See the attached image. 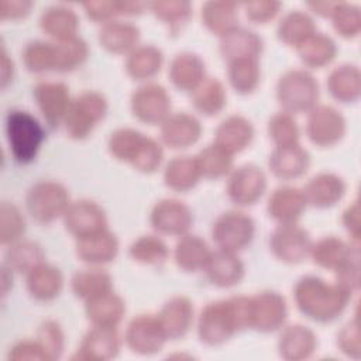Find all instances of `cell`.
<instances>
[{
	"mask_svg": "<svg viewBox=\"0 0 361 361\" xmlns=\"http://www.w3.org/2000/svg\"><path fill=\"white\" fill-rule=\"evenodd\" d=\"M345 180L333 172H319L305 185L303 195L307 206L317 209L331 207L345 195Z\"/></svg>",
	"mask_w": 361,
	"mask_h": 361,
	"instance_id": "24",
	"label": "cell"
},
{
	"mask_svg": "<svg viewBox=\"0 0 361 361\" xmlns=\"http://www.w3.org/2000/svg\"><path fill=\"white\" fill-rule=\"evenodd\" d=\"M312 237L298 223L279 224L269 235V248L275 258L285 264H299L309 257Z\"/></svg>",
	"mask_w": 361,
	"mask_h": 361,
	"instance_id": "13",
	"label": "cell"
},
{
	"mask_svg": "<svg viewBox=\"0 0 361 361\" xmlns=\"http://www.w3.org/2000/svg\"><path fill=\"white\" fill-rule=\"evenodd\" d=\"M44 259L45 254L42 247L31 240H18L8 244L4 254V265L13 272L24 275L42 264Z\"/></svg>",
	"mask_w": 361,
	"mask_h": 361,
	"instance_id": "42",
	"label": "cell"
},
{
	"mask_svg": "<svg viewBox=\"0 0 361 361\" xmlns=\"http://www.w3.org/2000/svg\"><path fill=\"white\" fill-rule=\"evenodd\" d=\"M8 360H38L49 361L42 345L35 340H21L16 343L8 351Z\"/></svg>",
	"mask_w": 361,
	"mask_h": 361,
	"instance_id": "59",
	"label": "cell"
},
{
	"mask_svg": "<svg viewBox=\"0 0 361 361\" xmlns=\"http://www.w3.org/2000/svg\"><path fill=\"white\" fill-rule=\"evenodd\" d=\"M168 340L183 338L193 323V305L186 296H172L157 314Z\"/></svg>",
	"mask_w": 361,
	"mask_h": 361,
	"instance_id": "26",
	"label": "cell"
},
{
	"mask_svg": "<svg viewBox=\"0 0 361 361\" xmlns=\"http://www.w3.org/2000/svg\"><path fill=\"white\" fill-rule=\"evenodd\" d=\"M307 207L303 190L295 186L276 188L267 203L268 216L278 224H292L303 216Z\"/></svg>",
	"mask_w": 361,
	"mask_h": 361,
	"instance_id": "22",
	"label": "cell"
},
{
	"mask_svg": "<svg viewBox=\"0 0 361 361\" xmlns=\"http://www.w3.org/2000/svg\"><path fill=\"white\" fill-rule=\"evenodd\" d=\"M336 283L350 293H355L360 288V250L355 251L340 268L334 271Z\"/></svg>",
	"mask_w": 361,
	"mask_h": 361,
	"instance_id": "56",
	"label": "cell"
},
{
	"mask_svg": "<svg viewBox=\"0 0 361 361\" xmlns=\"http://www.w3.org/2000/svg\"><path fill=\"white\" fill-rule=\"evenodd\" d=\"M350 292L316 275L299 278L293 286V299L299 312L317 323L336 320L351 300Z\"/></svg>",
	"mask_w": 361,
	"mask_h": 361,
	"instance_id": "2",
	"label": "cell"
},
{
	"mask_svg": "<svg viewBox=\"0 0 361 361\" xmlns=\"http://www.w3.org/2000/svg\"><path fill=\"white\" fill-rule=\"evenodd\" d=\"M152 228L161 234L183 235L193 224L190 207L178 199H162L157 202L149 214Z\"/></svg>",
	"mask_w": 361,
	"mask_h": 361,
	"instance_id": "18",
	"label": "cell"
},
{
	"mask_svg": "<svg viewBox=\"0 0 361 361\" xmlns=\"http://www.w3.org/2000/svg\"><path fill=\"white\" fill-rule=\"evenodd\" d=\"M327 90L340 103H355L361 94V73L357 65L343 63L327 78Z\"/></svg>",
	"mask_w": 361,
	"mask_h": 361,
	"instance_id": "36",
	"label": "cell"
},
{
	"mask_svg": "<svg viewBox=\"0 0 361 361\" xmlns=\"http://www.w3.org/2000/svg\"><path fill=\"white\" fill-rule=\"evenodd\" d=\"M71 289L76 298L86 302L94 296L113 290V278L107 271L99 267L80 269L73 274Z\"/></svg>",
	"mask_w": 361,
	"mask_h": 361,
	"instance_id": "41",
	"label": "cell"
},
{
	"mask_svg": "<svg viewBox=\"0 0 361 361\" xmlns=\"http://www.w3.org/2000/svg\"><path fill=\"white\" fill-rule=\"evenodd\" d=\"M152 14L171 27L185 24L192 14V4L185 0H159L148 4Z\"/></svg>",
	"mask_w": 361,
	"mask_h": 361,
	"instance_id": "53",
	"label": "cell"
},
{
	"mask_svg": "<svg viewBox=\"0 0 361 361\" xmlns=\"http://www.w3.org/2000/svg\"><path fill=\"white\" fill-rule=\"evenodd\" d=\"M6 137L14 161L25 165L35 159L45 140V130L30 111L13 109L6 116Z\"/></svg>",
	"mask_w": 361,
	"mask_h": 361,
	"instance_id": "4",
	"label": "cell"
},
{
	"mask_svg": "<svg viewBox=\"0 0 361 361\" xmlns=\"http://www.w3.org/2000/svg\"><path fill=\"white\" fill-rule=\"evenodd\" d=\"M128 255L138 264L161 265L168 259L169 250L164 240L158 235L145 234L130 244Z\"/></svg>",
	"mask_w": 361,
	"mask_h": 361,
	"instance_id": "49",
	"label": "cell"
},
{
	"mask_svg": "<svg viewBox=\"0 0 361 361\" xmlns=\"http://www.w3.org/2000/svg\"><path fill=\"white\" fill-rule=\"evenodd\" d=\"M65 228L75 237L80 238L107 228V216L104 209L89 199L71 202L62 216Z\"/></svg>",
	"mask_w": 361,
	"mask_h": 361,
	"instance_id": "16",
	"label": "cell"
},
{
	"mask_svg": "<svg viewBox=\"0 0 361 361\" xmlns=\"http://www.w3.org/2000/svg\"><path fill=\"white\" fill-rule=\"evenodd\" d=\"M267 190L265 172L254 165L244 164L234 168L227 180V196L237 206L255 204Z\"/></svg>",
	"mask_w": 361,
	"mask_h": 361,
	"instance_id": "14",
	"label": "cell"
},
{
	"mask_svg": "<svg viewBox=\"0 0 361 361\" xmlns=\"http://www.w3.org/2000/svg\"><path fill=\"white\" fill-rule=\"evenodd\" d=\"M97 41L102 48L111 54H130L140 41V28L128 21H109L102 24L97 32Z\"/></svg>",
	"mask_w": 361,
	"mask_h": 361,
	"instance_id": "31",
	"label": "cell"
},
{
	"mask_svg": "<svg viewBox=\"0 0 361 361\" xmlns=\"http://www.w3.org/2000/svg\"><path fill=\"white\" fill-rule=\"evenodd\" d=\"M358 250V241L347 243L336 235H327L312 244L309 257L317 267L334 272Z\"/></svg>",
	"mask_w": 361,
	"mask_h": 361,
	"instance_id": "30",
	"label": "cell"
},
{
	"mask_svg": "<svg viewBox=\"0 0 361 361\" xmlns=\"http://www.w3.org/2000/svg\"><path fill=\"white\" fill-rule=\"evenodd\" d=\"M317 348V336L307 326L295 323L283 326L278 338V354L286 361L310 358Z\"/></svg>",
	"mask_w": 361,
	"mask_h": 361,
	"instance_id": "21",
	"label": "cell"
},
{
	"mask_svg": "<svg viewBox=\"0 0 361 361\" xmlns=\"http://www.w3.org/2000/svg\"><path fill=\"white\" fill-rule=\"evenodd\" d=\"M164 54L152 45H138L126 58V72L134 80H148L154 78L162 68Z\"/></svg>",
	"mask_w": 361,
	"mask_h": 361,
	"instance_id": "37",
	"label": "cell"
},
{
	"mask_svg": "<svg viewBox=\"0 0 361 361\" xmlns=\"http://www.w3.org/2000/svg\"><path fill=\"white\" fill-rule=\"evenodd\" d=\"M190 102L196 111L206 117L219 114L227 103L224 85L217 78H204L203 82L190 93Z\"/></svg>",
	"mask_w": 361,
	"mask_h": 361,
	"instance_id": "40",
	"label": "cell"
},
{
	"mask_svg": "<svg viewBox=\"0 0 361 361\" xmlns=\"http://www.w3.org/2000/svg\"><path fill=\"white\" fill-rule=\"evenodd\" d=\"M237 8L233 1H206L202 6V21L210 32L221 37L237 27Z\"/></svg>",
	"mask_w": 361,
	"mask_h": 361,
	"instance_id": "44",
	"label": "cell"
},
{
	"mask_svg": "<svg viewBox=\"0 0 361 361\" xmlns=\"http://www.w3.org/2000/svg\"><path fill=\"white\" fill-rule=\"evenodd\" d=\"M69 204L68 189L56 180L35 182L25 195L27 212L39 224H49L62 217Z\"/></svg>",
	"mask_w": 361,
	"mask_h": 361,
	"instance_id": "7",
	"label": "cell"
},
{
	"mask_svg": "<svg viewBox=\"0 0 361 361\" xmlns=\"http://www.w3.org/2000/svg\"><path fill=\"white\" fill-rule=\"evenodd\" d=\"M25 276L28 293L41 302L55 299L63 288V275L59 268L45 261L30 271Z\"/></svg>",
	"mask_w": 361,
	"mask_h": 361,
	"instance_id": "34",
	"label": "cell"
},
{
	"mask_svg": "<svg viewBox=\"0 0 361 361\" xmlns=\"http://www.w3.org/2000/svg\"><path fill=\"white\" fill-rule=\"evenodd\" d=\"M337 347L347 357L354 360L360 358V329L357 317H354L340 329V331L337 333Z\"/></svg>",
	"mask_w": 361,
	"mask_h": 361,
	"instance_id": "57",
	"label": "cell"
},
{
	"mask_svg": "<svg viewBox=\"0 0 361 361\" xmlns=\"http://www.w3.org/2000/svg\"><path fill=\"white\" fill-rule=\"evenodd\" d=\"M227 76L231 87L240 94L252 93L261 78V71L258 65V59L252 58H241L228 62Z\"/></svg>",
	"mask_w": 361,
	"mask_h": 361,
	"instance_id": "48",
	"label": "cell"
},
{
	"mask_svg": "<svg viewBox=\"0 0 361 361\" xmlns=\"http://www.w3.org/2000/svg\"><path fill=\"white\" fill-rule=\"evenodd\" d=\"M296 52L305 66L320 69L336 58L337 45L330 35L316 31L296 47Z\"/></svg>",
	"mask_w": 361,
	"mask_h": 361,
	"instance_id": "38",
	"label": "cell"
},
{
	"mask_svg": "<svg viewBox=\"0 0 361 361\" xmlns=\"http://www.w3.org/2000/svg\"><path fill=\"white\" fill-rule=\"evenodd\" d=\"M25 233V219L21 210L11 202H1L0 206V240L8 245L21 240Z\"/></svg>",
	"mask_w": 361,
	"mask_h": 361,
	"instance_id": "52",
	"label": "cell"
},
{
	"mask_svg": "<svg viewBox=\"0 0 361 361\" xmlns=\"http://www.w3.org/2000/svg\"><path fill=\"white\" fill-rule=\"evenodd\" d=\"M202 175L195 157L182 155L172 158L164 169L165 185L175 192H188L193 189Z\"/></svg>",
	"mask_w": 361,
	"mask_h": 361,
	"instance_id": "39",
	"label": "cell"
},
{
	"mask_svg": "<svg viewBox=\"0 0 361 361\" xmlns=\"http://www.w3.org/2000/svg\"><path fill=\"white\" fill-rule=\"evenodd\" d=\"M32 7L31 1L27 0H1L0 1V18L1 20H17L25 17Z\"/></svg>",
	"mask_w": 361,
	"mask_h": 361,
	"instance_id": "60",
	"label": "cell"
},
{
	"mask_svg": "<svg viewBox=\"0 0 361 361\" xmlns=\"http://www.w3.org/2000/svg\"><path fill=\"white\" fill-rule=\"evenodd\" d=\"M288 319L285 298L276 290H261L250 296V329L259 333L281 330Z\"/></svg>",
	"mask_w": 361,
	"mask_h": 361,
	"instance_id": "9",
	"label": "cell"
},
{
	"mask_svg": "<svg viewBox=\"0 0 361 361\" xmlns=\"http://www.w3.org/2000/svg\"><path fill=\"white\" fill-rule=\"evenodd\" d=\"M330 18L334 31L344 38H354L361 31V11L358 6L338 3Z\"/></svg>",
	"mask_w": 361,
	"mask_h": 361,
	"instance_id": "54",
	"label": "cell"
},
{
	"mask_svg": "<svg viewBox=\"0 0 361 361\" xmlns=\"http://www.w3.org/2000/svg\"><path fill=\"white\" fill-rule=\"evenodd\" d=\"M254 138L252 123L240 114L226 117L214 131V144L231 155L245 149Z\"/></svg>",
	"mask_w": 361,
	"mask_h": 361,
	"instance_id": "29",
	"label": "cell"
},
{
	"mask_svg": "<svg viewBox=\"0 0 361 361\" xmlns=\"http://www.w3.org/2000/svg\"><path fill=\"white\" fill-rule=\"evenodd\" d=\"M23 63L31 73L56 72V44L55 41L34 39L23 49Z\"/></svg>",
	"mask_w": 361,
	"mask_h": 361,
	"instance_id": "45",
	"label": "cell"
},
{
	"mask_svg": "<svg viewBox=\"0 0 361 361\" xmlns=\"http://www.w3.org/2000/svg\"><path fill=\"white\" fill-rule=\"evenodd\" d=\"M207 279L219 288H231L241 282L245 275V267L237 252L224 250L212 251V255L204 267Z\"/></svg>",
	"mask_w": 361,
	"mask_h": 361,
	"instance_id": "27",
	"label": "cell"
},
{
	"mask_svg": "<svg viewBox=\"0 0 361 361\" xmlns=\"http://www.w3.org/2000/svg\"><path fill=\"white\" fill-rule=\"evenodd\" d=\"M262 49V38L255 31L240 25L221 35L219 42V51L227 63L241 58L258 59Z\"/></svg>",
	"mask_w": 361,
	"mask_h": 361,
	"instance_id": "25",
	"label": "cell"
},
{
	"mask_svg": "<svg viewBox=\"0 0 361 361\" xmlns=\"http://www.w3.org/2000/svg\"><path fill=\"white\" fill-rule=\"evenodd\" d=\"M171 106L169 93L158 83H144L130 97L133 116L149 126H161L171 114Z\"/></svg>",
	"mask_w": 361,
	"mask_h": 361,
	"instance_id": "10",
	"label": "cell"
},
{
	"mask_svg": "<svg viewBox=\"0 0 361 361\" xmlns=\"http://www.w3.org/2000/svg\"><path fill=\"white\" fill-rule=\"evenodd\" d=\"M268 166L278 179L292 180L306 173L310 166V154L299 142L275 147L268 157Z\"/></svg>",
	"mask_w": 361,
	"mask_h": 361,
	"instance_id": "23",
	"label": "cell"
},
{
	"mask_svg": "<svg viewBox=\"0 0 361 361\" xmlns=\"http://www.w3.org/2000/svg\"><path fill=\"white\" fill-rule=\"evenodd\" d=\"M282 4L279 1H248L244 3L245 16L250 21L257 24H265L271 21L281 10Z\"/></svg>",
	"mask_w": 361,
	"mask_h": 361,
	"instance_id": "58",
	"label": "cell"
},
{
	"mask_svg": "<svg viewBox=\"0 0 361 361\" xmlns=\"http://www.w3.org/2000/svg\"><path fill=\"white\" fill-rule=\"evenodd\" d=\"M37 341L45 350L49 361L59 360L65 350V334L55 320H45L37 330Z\"/></svg>",
	"mask_w": 361,
	"mask_h": 361,
	"instance_id": "55",
	"label": "cell"
},
{
	"mask_svg": "<svg viewBox=\"0 0 361 361\" xmlns=\"http://www.w3.org/2000/svg\"><path fill=\"white\" fill-rule=\"evenodd\" d=\"M121 336L117 327L92 326L80 340L75 360L107 361L116 358L121 348Z\"/></svg>",
	"mask_w": 361,
	"mask_h": 361,
	"instance_id": "17",
	"label": "cell"
},
{
	"mask_svg": "<svg viewBox=\"0 0 361 361\" xmlns=\"http://www.w3.org/2000/svg\"><path fill=\"white\" fill-rule=\"evenodd\" d=\"M276 100L289 114L309 113L319 104L320 86L306 69H289L276 82Z\"/></svg>",
	"mask_w": 361,
	"mask_h": 361,
	"instance_id": "5",
	"label": "cell"
},
{
	"mask_svg": "<svg viewBox=\"0 0 361 361\" xmlns=\"http://www.w3.org/2000/svg\"><path fill=\"white\" fill-rule=\"evenodd\" d=\"M347 130L344 116L333 106L317 104L307 113L306 134L317 147H333L338 144Z\"/></svg>",
	"mask_w": 361,
	"mask_h": 361,
	"instance_id": "11",
	"label": "cell"
},
{
	"mask_svg": "<svg viewBox=\"0 0 361 361\" xmlns=\"http://www.w3.org/2000/svg\"><path fill=\"white\" fill-rule=\"evenodd\" d=\"M245 329H250V296L210 302L200 310L197 319L199 340L209 347L221 345Z\"/></svg>",
	"mask_w": 361,
	"mask_h": 361,
	"instance_id": "1",
	"label": "cell"
},
{
	"mask_svg": "<svg viewBox=\"0 0 361 361\" xmlns=\"http://www.w3.org/2000/svg\"><path fill=\"white\" fill-rule=\"evenodd\" d=\"M32 96L49 128L55 130L63 124L72 102L69 87L63 82H39L34 86Z\"/></svg>",
	"mask_w": 361,
	"mask_h": 361,
	"instance_id": "15",
	"label": "cell"
},
{
	"mask_svg": "<svg viewBox=\"0 0 361 361\" xmlns=\"http://www.w3.org/2000/svg\"><path fill=\"white\" fill-rule=\"evenodd\" d=\"M56 44V72H72L82 66L89 56V47L80 37H73Z\"/></svg>",
	"mask_w": 361,
	"mask_h": 361,
	"instance_id": "50",
	"label": "cell"
},
{
	"mask_svg": "<svg viewBox=\"0 0 361 361\" xmlns=\"http://www.w3.org/2000/svg\"><path fill=\"white\" fill-rule=\"evenodd\" d=\"M107 100L100 92L86 90L72 99L63 120L66 134L73 140H85L106 117Z\"/></svg>",
	"mask_w": 361,
	"mask_h": 361,
	"instance_id": "6",
	"label": "cell"
},
{
	"mask_svg": "<svg viewBox=\"0 0 361 361\" xmlns=\"http://www.w3.org/2000/svg\"><path fill=\"white\" fill-rule=\"evenodd\" d=\"M39 27L54 41L71 39L78 37L79 17L71 7L55 4L41 13Z\"/></svg>",
	"mask_w": 361,
	"mask_h": 361,
	"instance_id": "33",
	"label": "cell"
},
{
	"mask_svg": "<svg viewBox=\"0 0 361 361\" xmlns=\"http://www.w3.org/2000/svg\"><path fill=\"white\" fill-rule=\"evenodd\" d=\"M314 32L316 24L313 18L307 13L300 10H292L286 13L279 20L276 27V35L279 41L295 48Z\"/></svg>",
	"mask_w": 361,
	"mask_h": 361,
	"instance_id": "43",
	"label": "cell"
},
{
	"mask_svg": "<svg viewBox=\"0 0 361 361\" xmlns=\"http://www.w3.org/2000/svg\"><path fill=\"white\" fill-rule=\"evenodd\" d=\"M85 313L92 326L117 327L124 317L126 303L113 290L85 302Z\"/></svg>",
	"mask_w": 361,
	"mask_h": 361,
	"instance_id": "32",
	"label": "cell"
},
{
	"mask_svg": "<svg viewBox=\"0 0 361 361\" xmlns=\"http://www.w3.org/2000/svg\"><path fill=\"white\" fill-rule=\"evenodd\" d=\"M337 1H323V3H309L307 6L322 17H331L334 8L337 7Z\"/></svg>",
	"mask_w": 361,
	"mask_h": 361,
	"instance_id": "63",
	"label": "cell"
},
{
	"mask_svg": "<svg viewBox=\"0 0 361 361\" xmlns=\"http://www.w3.org/2000/svg\"><path fill=\"white\" fill-rule=\"evenodd\" d=\"M255 223L251 216L240 210L221 213L212 226V238L219 250L238 252L251 244Z\"/></svg>",
	"mask_w": 361,
	"mask_h": 361,
	"instance_id": "8",
	"label": "cell"
},
{
	"mask_svg": "<svg viewBox=\"0 0 361 361\" xmlns=\"http://www.w3.org/2000/svg\"><path fill=\"white\" fill-rule=\"evenodd\" d=\"M341 223L347 230V233L351 235L353 241H358L360 240V204L357 200H354L343 212Z\"/></svg>",
	"mask_w": 361,
	"mask_h": 361,
	"instance_id": "61",
	"label": "cell"
},
{
	"mask_svg": "<svg viewBox=\"0 0 361 361\" xmlns=\"http://www.w3.org/2000/svg\"><path fill=\"white\" fill-rule=\"evenodd\" d=\"M76 257L90 265L100 267L111 262L118 254V238L109 228L76 238Z\"/></svg>",
	"mask_w": 361,
	"mask_h": 361,
	"instance_id": "20",
	"label": "cell"
},
{
	"mask_svg": "<svg viewBox=\"0 0 361 361\" xmlns=\"http://www.w3.org/2000/svg\"><path fill=\"white\" fill-rule=\"evenodd\" d=\"M195 158L202 178L219 179L230 175V172L233 171V155L214 142L200 149Z\"/></svg>",
	"mask_w": 361,
	"mask_h": 361,
	"instance_id": "46",
	"label": "cell"
},
{
	"mask_svg": "<svg viewBox=\"0 0 361 361\" xmlns=\"http://www.w3.org/2000/svg\"><path fill=\"white\" fill-rule=\"evenodd\" d=\"M13 78V62L8 58L6 49L3 48L1 51V87L4 89L10 79Z\"/></svg>",
	"mask_w": 361,
	"mask_h": 361,
	"instance_id": "62",
	"label": "cell"
},
{
	"mask_svg": "<svg viewBox=\"0 0 361 361\" xmlns=\"http://www.w3.org/2000/svg\"><path fill=\"white\" fill-rule=\"evenodd\" d=\"M107 149L111 157L130 164L141 173L155 172L164 159L161 142L130 127L114 130L107 140Z\"/></svg>",
	"mask_w": 361,
	"mask_h": 361,
	"instance_id": "3",
	"label": "cell"
},
{
	"mask_svg": "<svg viewBox=\"0 0 361 361\" xmlns=\"http://www.w3.org/2000/svg\"><path fill=\"white\" fill-rule=\"evenodd\" d=\"M166 336L157 314L142 313L130 320L124 333L127 347L138 355H152L162 350Z\"/></svg>",
	"mask_w": 361,
	"mask_h": 361,
	"instance_id": "12",
	"label": "cell"
},
{
	"mask_svg": "<svg viewBox=\"0 0 361 361\" xmlns=\"http://www.w3.org/2000/svg\"><path fill=\"white\" fill-rule=\"evenodd\" d=\"M212 250L207 243L196 234H183L178 240L173 250V259L185 272H196L204 269Z\"/></svg>",
	"mask_w": 361,
	"mask_h": 361,
	"instance_id": "35",
	"label": "cell"
},
{
	"mask_svg": "<svg viewBox=\"0 0 361 361\" xmlns=\"http://www.w3.org/2000/svg\"><path fill=\"white\" fill-rule=\"evenodd\" d=\"M168 75L178 90L192 93L206 78V66L197 54L183 51L172 58Z\"/></svg>",
	"mask_w": 361,
	"mask_h": 361,
	"instance_id": "28",
	"label": "cell"
},
{
	"mask_svg": "<svg viewBox=\"0 0 361 361\" xmlns=\"http://www.w3.org/2000/svg\"><path fill=\"white\" fill-rule=\"evenodd\" d=\"M144 3L140 1H113V0H99V1H87L83 3V8L86 16L97 23L106 24L109 21H114L120 16H133L141 13L144 8Z\"/></svg>",
	"mask_w": 361,
	"mask_h": 361,
	"instance_id": "47",
	"label": "cell"
},
{
	"mask_svg": "<svg viewBox=\"0 0 361 361\" xmlns=\"http://www.w3.org/2000/svg\"><path fill=\"white\" fill-rule=\"evenodd\" d=\"M267 131L275 147L293 145L298 144L300 138V131L296 120L292 114L285 111H278L269 118Z\"/></svg>",
	"mask_w": 361,
	"mask_h": 361,
	"instance_id": "51",
	"label": "cell"
},
{
	"mask_svg": "<svg viewBox=\"0 0 361 361\" xmlns=\"http://www.w3.org/2000/svg\"><path fill=\"white\" fill-rule=\"evenodd\" d=\"M202 135L200 121L189 113H171L161 124L162 142L173 149H185L199 141Z\"/></svg>",
	"mask_w": 361,
	"mask_h": 361,
	"instance_id": "19",
	"label": "cell"
}]
</instances>
